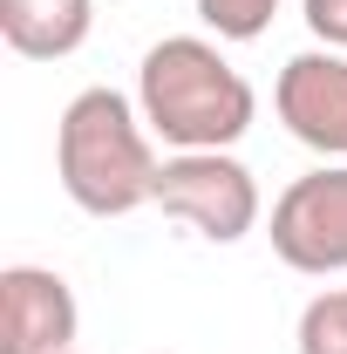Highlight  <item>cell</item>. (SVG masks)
<instances>
[{
  "label": "cell",
  "mask_w": 347,
  "mask_h": 354,
  "mask_svg": "<svg viewBox=\"0 0 347 354\" xmlns=\"http://www.w3.org/2000/svg\"><path fill=\"white\" fill-rule=\"evenodd\" d=\"M136 109L171 150H232L252 130L259 95L205 35H164L136 68Z\"/></svg>",
  "instance_id": "cell-2"
},
{
  "label": "cell",
  "mask_w": 347,
  "mask_h": 354,
  "mask_svg": "<svg viewBox=\"0 0 347 354\" xmlns=\"http://www.w3.org/2000/svg\"><path fill=\"white\" fill-rule=\"evenodd\" d=\"M300 354H347V286H327L300 307Z\"/></svg>",
  "instance_id": "cell-8"
},
{
  "label": "cell",
  "mask_w": 347,
  "mask_h": 354,
  "mask_svg": "<svg viewBox=\"0 0 347 354\" xmlns=\"http://www.w3.org/2000/svg\"><path fill=\"white\" fill-rule=\"evenodd\" d=\"M75 286L55 266H7L0 272V354H68L75 348Z\"/></svg>",
  "instance_id": "cell-6"
},
{
  "label": "cell",
  "mask_w": 347,
  "mask_h": 354,
  "mask_svg": "<svg viewBox=\"0 0 347 354\" xmlns=\"http://www.w3.org/2000/svg\"><path fill=\"white\" fill-rule=\"evenodd\" d=\"M95 28V0H0V41L21 62H62Z\"/></svg>",
  "instance_id": "cell-7"
},
{
  "label": "cell",
  "mask_w": 347,
  "mask_h": 354,
  "mask_svg": "<svg viewBox=\"0 0 347 354\" xmlns=\"http://www.w3.org/2000/svg\"><path fill=\"white\" fill-rule=\"evenodd\" d=\"M300 14H306V28H313V41H327V48L347 55V0H300Z\"/></svg>",
  "instance_id": "cell-10"
},
{
  "label": "cell",
  "mask_w": 347,
  "mask_h": 354,
  "mask_svg": "<svg viewBox=\"0 0 347 354\" xmlns=\"http://www.w3.org/2000/svg\"><path fill=\"white\" fill-rule=\"evenodd\" d=\"M68 354H82V348H68Z\"/></svg>",
  "instance_id": "cell-11"
},
{
  "label": "cell",
  "mask_w": 347,
  "mask_h": 354,
  "mask_svg": "<svg viewBox=\"0 0 347 354\" xmlns=\"http://www.w3.org/2000/svg\"><path fill=\"white\" fill-rule=\"evenodd\" d=\"M272 252L306 272V279H327L347 272V164H320V171L293 177L279 198H272V225H265Z\"/></svg>",
  "instance_id": "cell-4"
},
{
  "label": "cell",
  "mask_w": 347,
  "mask_h": 354,
  "mask_svg": "<svg viewBox=\"0 0 347 354\" xmlns=\"http://www.w3.org/2000/svg\"><path fill=\"white\" fill-rule=\"evenodd\" d=\"M272 109L293 143L320 150L327 164H347V55L341 48H306L279 68Z\"/></svg>",
  "instance_id": "cell-5"
},
{
  "label": "cell",
  "mask_w": 347,
  "mask_h": 354,
  "mask_svg": "<svg viewBox=\"0 0 347 354\" xmlns=\"http://www.w3.org/2000/svg\"><path fill=\"white\" fill-rule=\"evenodd\" d=\"M55 177L68 191V205H82L88 218H130L143 205H157V136L143 123L123 88H82L62 123H55Z\"/></svg>",
  "instance_id": "cell-1"
},
{
  "label": "cell",
  "mask_w": 347,
  "mask_h": 354,
  "mask_svg": "<svg viewBox=\"0 0 347 354\" xmlns=\"http://www.w3.org/2000/svg\"><path fill=\"white\" fill-rule=\"evenodd\" d=\"M157 212L191 225L212 245H238L245 232H259V177L245 171L232 150H171L157 177Z\"/></svg>",
  "instance_id": "cell-3"
},
{
  "label": "cell",
  "mask_w": 347,
  "mask_h": 354,
  "mask_svg": "<svg viewBox=\"0 0 347 354\" xmlns=\"http://www.w3.org/2000/svg\"><path fill=\"white\" fill-rule=\"evenodd\" d=\"M272 14H279V0H198V21L218 41H259Z\"/></svg>",
  "instance_id": "cell-9"
}]
</instances>
